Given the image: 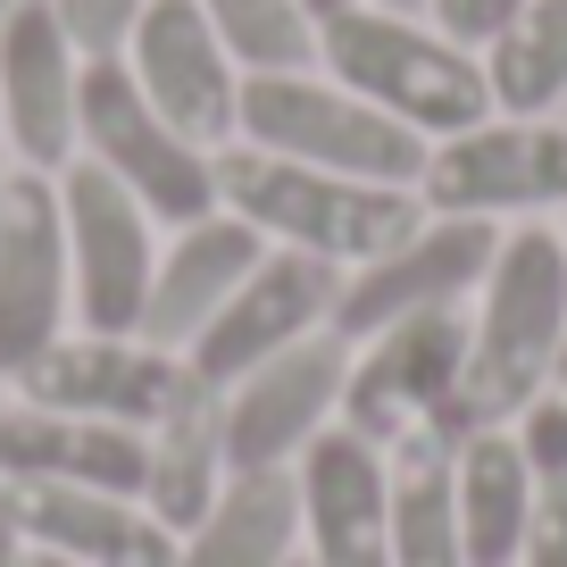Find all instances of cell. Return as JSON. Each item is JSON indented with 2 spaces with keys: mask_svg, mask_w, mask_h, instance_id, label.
I'll use <instances>...</instances> for the list:
<instances>
[{
  "mask_svg": "<svg viewBox=\"0 0 567 567\" xmlns=\"http://www.w3.org/2000/svg\"><path fill=\"white\" fill-rule=\"evenodd\" d=\"M25 567H84V559H51V550H25Z\"/></svg>",
  "mask_w": 567,
  "mask_h": 567,
  "instance_id": "cell-33",
  "label": "cell"
},
{
  "mask_svg": "<svg viewBox=\"0 0 567 567\" xmlns=\"http://www.w3.org/2000/svg\"><path fill=\"white\" fill-rule=\"evenodd\" d=\"M142 467H151V434L134 425L0 401V484H92L142 501Z\"/></svg>",
  "mask_w": 567,
  "mask_h": 567,
  "instance_id": "cell-18",
  "label": "cell"
},
{
  "mask_svg": "<svg viewBox=\"0 0 567 567\" xmlns=\"http://www.w3.org/2000/svg\"><path fill=\"white\" fill-rule=\"evenodd\" d=\"M292 567H301V559H292Z\"/></svg>",
  "mask_w": 567,
  "mask_h": 567,
  "instance_id": "cell-38",
  "label": "cell"
},
{
  "mask_svg": "<svg viewBox=\"0 0 567 567\" xmlns=\"http://www.w3.org/2000/svg\"><path fill=\"white\" fill-rule=\"evenodd\" d=\"M550 392H567V342H559V359H550Z\"/></svg>",
  "mask_w": 567,
  "mask_h": 567,
  "instance_id": "cell-32",
  "label": "cell"
},
{
  "mask_svg": "<svg viewBox=\"0 0 567 567\" xmlns=\"http://www.w3.org/2000/svg\"><path fill=\"white\" fill-rule=\"evenodd\" d=\"M51 9L68 18V34H75L84 59H109V51H125V34H134V18L151 0H51Z\"/></svg>",
  "mask_w": 567,
  "mask_h": 567,
  "instance_id": "cell-27",
  "label": "cell"
},
{
  "mask_svg": "<svg viewBox=\"0 0 567 567\" xmlns=\"http://www.w3.org/2000/svg\"><path fill=\"white\" fill-rule=\"evenodd\" d=\"M417 200H425V217L567 209V125H550V117H484V125H467V134L425 142Z\"/></svg>",
  "mask_w": 567,
  "mask_h": 567,
  "instance_id": "cell-9",
  "label": "cell"
},
{
  "mask_svg": "<svg viewBox=\"0 0 567 567\" xmlns=\"http://www.w3.org/2000/svg\"><path fill=\"white\" fill-rule=\"evenodd\" d=\"M301 559V501L284 476H226L193 534H176V567H292Z\"/></svg>",
  "mask_w": 567,
  "mask_h": 567,
  "instance_id": "cell-22",
  "label": "cell"
},
{
  "mask_svg": "<svg viewBox=\"0 0 567 567\" xmlns=\"http://www.w3.org/2000/svg\"><path fill=\"white\" fill-rule=\"evenodd\" d=\"M301 9H309V25H326V18H342L351 0H301Z\"/></svg>",
  "mask_w": 567,
  "mask_h": 567,
  "instance_id": "cell-31",
  "label": "cell"
},
{
  "mask_svg": "<svg viewBox=\"0 0 567 567\" xmlns=\"http://www.w3.org/2000/svg\"><path fill=\"white\" fill-rule=\"evenodd\" d=\"M0 567H25V534H18V517H9V501H0Z\"/></svg>",
  "mask_w": 567,
  "mask_h": 567,
  "instance_id": "cell-30",
  "label": "cell"
},
{
  "mask_svg": "<svg viewBox=\"0 0 567 567\" xmlns=\"http://www.w3.org/2000/svg\"><path fill=\"white\" fill-rule=\"evenodd\" d=\"M567 342V250L550 226L501 234L493 267L476 284V318H467V375H460V434L509 425L534 392L550 384V359Z\"/></svg>",
  "mask_w": 567,
  "mask_h": 567,
  "instance_id": "cell-1",
  "label": "cell"
},
{
  "mask_svg": "<svg viewBox=\"0 0 567 567\" xmlns=\"http://www.w3.org/2000/svg\"><path fill=\"white\" fill-rule=\"evenodd\" d=\"M334 301H342V267L267 243V259L234 284V301L200 326V342L184 359H193L200 384H234V375H250L259 359H276V351H292V342L326 334V326H334Z\"/></svg>",
  "mask_w": 567,
  "mask_h": 567,
  "instance_id": "cell-14",
  "label": "cell"
},
{
  "mask_svg": "<svg viewBox=\"0 0 567 567\" xmlns=\"http://www.w3.org/2000/svg\"><path fill=\"white\" fill-rule=\"evenodd\" d=\"M226 434H217V384H200L193 401H176L151 425V467H142V509L167 534H193L209 517V501L226 493Z\"/></svg>",
  "mask_w": 567,
  "mask_h": 567,
  "instance_id": "cell-23",
  "label": "cell"
},
{
  "mask_svg": "<svg viewBox=\"0 0 567 567\" xmlns=\"http://www.w3.org/2000/svg\"><path fill=\"white\" fill-rule=\"evenodd\" d=\"M460 434H401L384 451V526H392V567H467L460 550Z\"/></svg>",
  "mask_w": 567,
  "mask_h": 567,
  "instance_id": "cell-20",
  "label": "cell"
},
{
  "mask_svg": "<svg viewBox=\"0 0 567 567\" xmlns=\"http://www.w3.org/2000/svg\"><path fill=\"white\" fill-rule=\"evenodd\" d=\"M292 501H301V567H392L384 451L368 434L326 425L292 460Z\"/></svg>",
  "mask_w": 567,
  "mask_h": 567,
  "instance_id": "cell-16",
  "label": "cell"
},
{
  "mask_svg": "<svg viewBox=\"0 0 567 567\" xmlns=\"http://www.w3.org/2000/svg\"><path fill=\"white\" fill-rule=\"evenodd\" d=\"M517 567H567V484H543L534 526H526V543H517Z\"/></svg>",
  "mask_w": 567,
  "mask_h": 567,
  "instance_id": "cell-29",
  "label": "cell"
},
{
  "mask_svg": "<svg viewBox=\"0 0 567 567\" xmlns=\"http://www.w3.org/2000/svg\"><path fill=\"white\" fill-rule=\"evenodd\" d=\"M193 392H200L193 359L159 351V342H142V334H59L18 375V401L68 409V417H109V425H134V434H151Z\"/></svg>",
  "mask_w": 567,
  "mask_h": 567,
  "instance_id": "cell-12",
  "label": "cell"
},
{
  "mask_svg": "<svg viewBox=\"0 0 567 567\" xmlns=\"http://www.w3.org/2000/svg\"><path fill=\"white\" fill-rule=\"evenodd\" d=\"M217 209L243 217L259 243L309 250V259L351 276V267H368L375 250H392L417 226L425 200L409 193V184H359V176H326V167L226 142V151H217Z\"/></svg>",
  "mask_w": 567,
  "mask_h": 567,
  "instance_id": "cell-3",
  "label": "cell"
},
{
  "mask_svg": "<svg viewBox=\"0 0 567 567\" xmlns=\"http://www.w3.org/2000/svg\"><path fill=\"white\" fill-rule=\"evenodd\" d=\"M59 217H68L75 334H142L151 276H159V217L92 159L59 167Z\"/></svg>",
  "mask_w": 567,
  "mask_h": 567,
  "instance_id": "cell-6",
  "label": "cell"
},
{
  "mask_svg": "<svg viewBox=\"0 0 567 567\" xmlns=\"http://www.w3.org/2000/svg\"><path fill=\"white\" fill-rule=\"evenodd\" d=\"M342 375H351V342L326 334L292 342V351L259 359L250 375L217 384V434H226V467L234 476H284L342 417Z\"/></svg>",
  "mask_w": 567,
  "mask_h": 567,
  "instance_id": "cell-8",
  "label": "cell"
},
{
  "mask_svg": "<svg viewBox=\"0 0 567 567\" xmlns=\"http://www.w3.org/2000/svg\"><path fill=\"white\" fill-rule=\"evenodd\" d=\"M0 176H9V159H0Z\"/></svg>",
  "mask_w": 567,
  "mask_h": 567,
  "instance_id": "cell-35",
  "label": "cell"
},
{
  "mask_svg": "<svg viewBox=\"0 0 567 567\" xmlns=\"http://www.w3.org/2000/svg\"><path fill=\"white\" fill-rule=\"evenodd\" d=\"M318 68L334 75V84H351L359 101H375L384 117H401L409 134H425V142L501 117L493 84H484V51L451 42L443 25L417 18V9L351 0L342 18L318 25Z\"/></svg>",
  "mask_w": 567,
  "mask_h": 567,
  "instance_id": "cell-2",
  "label": "cell"
},
{
  "mask_svg": "<svg viewBox=\"0 0 567 567\" xmlns=\"http://www.w3.org/2000/svg\"><path fill=\"white\" fill-rule=\"evenodd\" d=\"M501 250L493 217H417L392 250H375L368 267L342 276V301H334V334L342 342H368L401 318H434V309H460L467 292L484 284Z\"/></svg>",
  "mask_w": 567,
  "mask_h": 567,
  "instance_id": "cell-11",
  "label": "cell"
},
{
  "mask_svg": "<svg viewBox=\"0 0 567 567\" xmlns=\"http://www.w3.org/2000/svg\"><path fill=\"white\" fill-rule=\"evenodd\" d=\"M484 84L501 117H550L567 101V0H534L501 42H484Z\"/></svg>",
  "mask_w": 567,
  "mask_h": 567,
  "instance_id": "cell-24",
  "label": "cell"
},
{
  "mask_svg": "<svg viewBox=\"0 0 567 567\" xmlns=\"http://www.w3.org/2000/svg\"><path fill=\"white\" fill-rule=\"evenodd\" d=\"M59 334H75L59 176L9 167L0 176V384H18Z\"/></svg>",
  "mask_w": 567,
  "mask_h": 567,
  "instance_id": "cell-10",
  "label": "cell"
},
{
  "mask_svg": "<svg viewBox=\"0 0 567 567\" xmlns=\"http://www.w3.org/2000/svg\"><path fill=\"white\" fill-rule=\"evenodd\" d=\"M267 259V243L243 217L209 209L193 226H176V243H159V276H151V309H142V342L159 351H193L200 326L234 301V284Z\"/></svg>",
  "mask_w": 567,
  "mask_h": 567,
  "instance_id": "cell-19",
  "label": "cell"
},
{
  "mask_svg": "<svg viewBox=\"0 0 567 567\" xmlns=\"http://www.w3.org/2000/svg\"><path fill=\"white\" fill-rule=\"evenodd\" d=\"M0 9H9V0H0Z\"/></svg>",
  "mask_w": 567,
  "mask_h": 567,
  "instance_id": "cell-37",
  "label": "cell"
},
{
  "mask_svg": "<svg viewBox=\"0 0 567 567\" xmlns=\"http://www.w3.org/2000/svg\"><path fill=\"white\" fill-rule=\"evenodd\" d=\"M75 159L109 167L159 226H193L217 209V151H200L193 134L151 109V92L134 84L117 51L84 59V92H75Z\"/></svg>",
  "mask_w": 567,
  "mask_h": 567,
  "instance_id": "cell-5",
  "label": "cell"
},
{
  "mask_svg": "<svg viewBox=\"0 0 567 567\" xmlns=\"http://www.w3.org/2000/svg\"><path fill=\"white\" fill-rule=\"evenodd\" d=\"M534 0H425V18L443 25L451 42H467V51H484V42H501L517 18H526Z\"/></svg>",
  "mask_w": 567,
  "mask_h": 567,
  "instance_id": "cell-28",
  "label": "cell"
},
{
  "mask_svg": "<svg viewBox=\"0 0 567 567\" xmlns=\"http://www.w3.org/2000/svg\"><path fill=\"white\" fill-rule=\"evenodd\" d=\"M559 250H567V234H559Z\"/></svg>",
  "mask_w": 567,
  "mask_h": 567,
  "instance_id": "cell-36",
  "label": "cell"
},
{
  "mask_svg": "<svg viewBox=\"0 0 567 567\" xmlns=\"http://www.w3.org/2000/svg\"><path fill=\"white\" fill-rule=\"evenodd\" d=\"M451 476H460V550H467V567H517V543H526L534 501H543V476L526 467L517 434L509 425L460 434Z\"/></svg>",
  "mask_w": 567,
  "mask_h": 567,
  "instance_id": "cell-21",
  "label": "cell"
},
{
  "mask_svg": "<svg viewBox=\"0 0 567 567\" xmlns=\"http://www.w3.org/2000/svg\"><path fill=\"white\" fill-rule=\"evenodd\" d=\"M117 59L134 68V84L151 92V109L176 134H193L200 151L234 142V125H243V59L226 51V34L209 25L200 0H151Z\"/></svg>",
  "mask_w": 567,
  "mask_h": 567,
  "instance_id": "cell-13",
  "label": "cell"
},
{
  "mask_svg": "<svg viewBox=\"0 0 567 567\" xmlns=\"http://www.w3.org/2000/svg\"><path fill=\"white\" fill-rule=\"evenodd\" d=\"M25 550L84 567H176V534L142 509L134 493H92V484H0Z\"/></svg>",
  "mask_w": 567,
  "mask_h": 567,
  "instance_id": "cell-17",
  "label": "cell"
},
{
  "mask_svg": "<svg viewBox=\"0 0 567 567\" xmlns=\"http://www.w3.org/2000/svg\"><path fill=\"white\" fill-rule=\"evenodd\" d=\"M209 25L226 34V51L243 59V75L259 68H309L318 59V25L301 0H200Z\"/></svg>",
  "mask_w": 567,
  "mask_h": 567,
  "instance_id": "cell-25",
  "label": "cell"
},
{
  "mask_svg": "<svg viewBox=\"0 0 567 567\" xmlns=\"http://www.w3.org/2000/svg\"><path fill=\"white\" fill-rule=\"evenodd\" d=\"M375 9H425V0H375Z\"/></svg>",
  "mask_w": 567,
  "mask_h": 567,
  "instance_id": "cell-34",
  "label": "cell"
},
{
  "mask_svg": "<svg viewBox=\"0 0 567 567\" xmlns=\"http://www.w3.org/2000/svg\"><path fill=\"white\" fill-rule=\"evenodd\" d=\"M460 375H467V309H434V318H401L384 334L351 342V375H342V417L392 451L401 434H460Z\"/></svg>",
  "mask_w": 567,
  "mask_h": 567,
  "instance_id": "cell-7",
  "label": "cell"
},
{
  "mask_svg": "<svg viewBox=\"0 0 567 567\" xmlns=\"http://www.w3.org/2000/svg\"><path fill=\"white\" fill-rule=\"evenodd\" d=\"M75 92H84V51L51 0H9L0 9V142L18 167H59L75 159Z\"/></svg>",
  "mask_w": 567,
  "mask_h": 567,
  "instance_id": "cell-15",
  "label": "cell"
},
{
  "mask_svg": "<svg viewBox=\"0 0 567 567\" xmlns=\"http://www.w3.org/2000/svg\"><path fill=\"white\" fill-rule=\"evenodd\" d=\"M509 434H517V451H526V467L543 484H567V392H534L526 409L509 417Z\"/></svg>",
  "mask_w": 567,
  "mask_h": 567,
  "instance_id": "cell-26",
  "label": "cell"
},
{
  "mask_svg": "<svg viewBox=\"0 0 567 567\" xmlns=\"http://www.w3.org/2000/svg\"><path fill=\"white\" fill-rule=\"evenodd\" d=\"M234 142L326 167V176H359V184H409L417 193V176H425V134H409L401 117H384L351 84H334L318 59L309 68L243 75V125H234Z\"/></svg>",
  "mask_w": 567,
  "mask_h": 567,
  "instance_id": "cell-4",
  "label": "cell"
}]
</instances>
